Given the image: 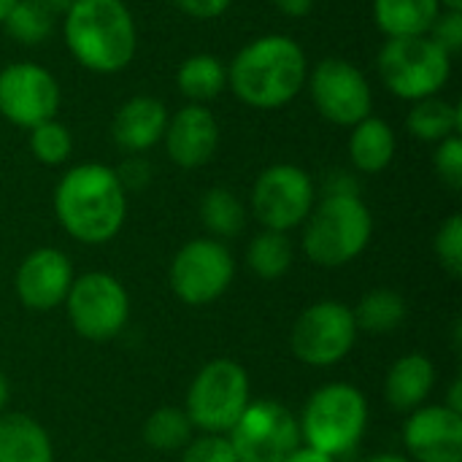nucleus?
<instances>
[{
	"instance_id": "obj_28",
	"label": "nucleus",
	"mask_w": 462,
	"mask_h": 462,
	"mask_svg": "<svg viewBox=\"0 0 462 462\" xmlns=\"http://www.w3.org/2000/svg\"><path fill=\"white\" fill-rule=\"evenodd\" d=\"M192 422L184 409L162 406L143 422V441L154 452H181L192 441Z\"/></svg>"
},
{
	"instance_id": "obj_10",
	"label": "nucleus",
	"mask_w": 462,
	"mask_h": 462,
	"mask_svg": "<svg viewBox=\"0 0 462 462\" xmlns=\"http://www.w3.org/2000/svg\"><path fill=\"white\" fill-rule=\"evenodd\" d=\"M357 344V325L352 309L338 300H319L309 306L292 325L290 349L311 368H330L346 360Z\"/></svg>"
},
{
	"instance_id": "obj_6",
	"label": "nucleus",
	"mask_w": 462,
	"mask_h": 462,
	"mask_svg": "<svg viewBox=\"0 0 462 462\" xmlns=\"http://www.w3.org/2000/svg\"><path fill=\"white\" fill-rule=\"evenodd\" d=\"M379 76L393 95L417 103L444 89L452 76V57L428 35L387 38L379 51Z\"/></svg>"
},
{
	"instance_id": "obj_11",
	"label": "nucleus",
	"mask_w": 462,
	"mask_h": 462,
	"mask_svg": "<svg viewBox=\"0 0 462 462\" xmlns=\"http://www.w3.org/2000/svg\"><path fill=\"white\" fill-rule=\"evenodd\" d=\"M236 276L230 249L217 238L184 244L171 263V290L187 306H208L227 292Z\"/></svg>"
},
{
	"instance_id": "obj_35",
	"label": "nucleus",
	"mask_w": 462,
	"mask_h": 462,
	"mask_svg": "<svg viewBox=\"0 0 462 462\" xmlns=\"http://www.w3.org/2000/svg\"><path fill=\"white\" fill-rule=\"evenodd\" d=\"M173 3L192 19H217L230 8L233 0H173Z\"/></svg>"
},
{
	"instance_id": "obj_39",
	"label": "nucleus",
	"mask_w": 462,
	"mask_h": 462,
	"mask_svg": "<svg viewBox=\"0 0 462 462\" xmlns=\"http://www.w3.org/2000/svg\"><path fill=\"white\" fill-rule=\"evenodd\" d=\"M41 8H46L51 16H65V11L73 5V0H35Z\"/></svg>"
},
{
	"instance_id": "obj_26",
	"label": "nucleus",
	"mask_w": 462,
	"mask_h": 462,
	"mask_svg": "<svg viewBox=\"0 0 462 462\" xmlns=\"http://www.w3.org/2000/svg\"><path fill=\"white\" fill-rule=\"evenodd\" d=\"M295 260V249L287 233L279 230H263L252 238L249 249H246V263L252 268L254 276L273 282L282 279Z\"/></svg>"
},
{
	"instance_id": "obj_32",
	"label": "nucleus",
	"mask_w": 462,
	"mask_h": 462,
	"mask_svg": "<svg viewBox=\"0 0 462 462\" xmlns=\"http://www.w3.org/2000/svg\"><path fill=\"white\" fill-rule=\"evenodd\" d=\"M181 462H238V457L227 436L203 433L181 449Z\"/></svg>"
},
{
	"instance_id": "obj_29",
	"label": "nucleus",
	"mask_w": 462,
	"mask_h": 462,
	"mask_svg": "<svg viewBox=\"0 0 462 462\" xmlns=\"http://www.w3.org/2000/svg\"><path fill=\"white\" fill-rule=\"evenodd\" d=\"M5 27V32L22 43V46H38L51 35L54 27V16L41 8L35 0H16V5L5 14V19L0 22Z\"/></svg>"
},
{
	"instance_id": "obj_30",
	"label": "nucleus",
	"mask_w": 462,
	"mask_h": 462,
	"mask_svg": "<svg viewBox=\"0 0 462 462\" xmlns=\"http://www.w3.org/2000/svg\"><path fill=\"white\" fill-rule=\"evenodd\" d=\"M30 152L43 165H62L73 152V138L62 122L46 119L30 127Z\"/></svg>"
},
{
	"instance_id": "obj_7",
	"label": "nucleus",
	"mask_w": 462,
	"mask_h": 462,
	"mask_svg": "<svg viewBox=\"0 0 462 462\" xmlns=\"http://www.w3.org/2000/svg\"><path fill=\"white\" fill-rule=\"evenodd\" d=\"M249 401L246 371L233 360H211L192 379L184 411L192 428L227 436Z\"/></svg>"
},
{
	"instance_id": "obj_36",
	"label": "nucleus",
	"mask_w": 462,
	"mask_h": 462,
	"mask_svg": "<svg viewBox=\"0 0 462 462\" xmlns=\"http://www.w3.org/2000/svg\"><path fill=\"white\" fill-rule=\"evenodd\" d=\"M116 176H119V184L125 187V192H127V189H141V187H146V181H149V162L141 160V157L135 154V157H130V160L116 171Z\"/></svg>"
},
{
	"instance_id": "obj_27",
	"label": "nucleus",
	"mask_w": 462,
	"mask_h": 462,
	"mask_svg": "<svg viewBox=\"0 0 462 462\" xmlns=\"http://www.w3.org/2000/svg\"><path fill=\"white\" fill-rule=\"evenodd\" d=\"M200 222L211 236H217V241L236 238L246 225V208L236 192L225 187H211L200 198Z\"/></svg>"
},
{
	"instance_id": "obj_13",
	"label": "nucleus",
	"mask_w": 462,
	"mask_h": 462,
	"mask_svg": "<svg viewBox=\"0 0 462 462\" xmlns=\"http://www.w3.org/2000/svg\"><path fill=\"white\" fill-rule=\"evenodd\" d=\"M311 100L317 111L341 127H355L365 116H371L374 92L360 68H355L344 57H325L311 70Z\"/></svg>"
},
{
	"instance_id": "obj_9",
	"label": "nucleus",
	"mask_w": 462,
	"mask_h": 462,
	"mask_svg": "<svg viewBox=\"0 0 462 462\" xmlns=\"http://www.w3.org/2000/svg\"><path fill=\"white\" fill-rule=\"evenodd\" d=\"M238 462H284L300 447L298 417L279 401H249L227 433Z\"/></svg>"
},
{
	"instance_id": "obj_40",
	"label": "nucleus",
	"mask_w": 462,
	"mask_h": 462,
	"mask_svg": "<svg viewBox=\"0 0 462 462\" xmlns=\"http://www.w3.org/2000/svg\"><path fill=\"white\" fill-rule=\"evenodd\" d=\"M444 406H449L452 411H460V414H462V384H460V379H455V382H452V390H449V401H447Z\"/></svg>"
},
{
	"instance_id": "obj_8",
	"label": "nucleus",
	"mask_w": 462,
	"mask_h": 462,
	"mask_svg": "<svg viewBox=\"0 0 462 462\" xmlns=\"http://www.w3.org/2000/svg\"><path fill=\"white\" fill-rule=\"evenodd\" d=\"M65 311L73 330L95 344L116 338L130 319V298L122 282L103 271H89L73 279Z\"/></svg>"
},
{
	"instance_id": "obj_37",
	"label": "nucleus",
	"mask_w": 462,
	"mask_h": 462,
	"mask_svg": "<svg viewBox=\"0 0 462 462\" xmlns=\"http://www.w3.org/2000/svg\"><path fill=\"white\" fill-rule=\"evenodd\" d=\"M273 3L284 16H292V19H303L314 8V0H273Z\"/></svg>"
},
{
	"instance_id": "obj_33",
	"label": "nucleus",
	"mask_w": 462,
	"mask_h": 462,
	"mask_svg": "<svg viewBox=\"0 0 462 462\" xmlns=\"http://www.w3.org/2000/svg\"><path fill=\"white\" fill-rule=\"evenodd\" d=\"M433 165L436 173L441 176V181L449 189H460L462 187V138L460 135H449L444 141H439L436 152H433Z\"/></svg>"
},
{
	"instance_id": "obj_43",
	"label": "nucleus",
	"mask_w": 462,
	"mask_h": 462,
	"mask_svg": "<svg viewBox=\"0 0 462 462\" xmlns=\"http://www.w3.org/2000/svg\"><path fill=\"white\" fill-rule=\"evenodd\" d=\"M16 5V0H0V22L5 19V14Z\"/></svg>"
},
{
	"instance_id": "obj_31",
	"label": "nucleus",
	"mask_w": 462,
	"mask_h": 462,
	"mask_svg": "<svg viewBox=\"0 0 462 462\" xmlns=\"http://www.w3.org/2000/svg\"><path fill=\"white\" fill-rule=\"evenodd\" d=\"M436 257L449 276H462V217L452 214L436 233Z\"/></svg>"
},
{
	"instance_id": "obj_42",
	"label": "nucleus",
	"mask_w": 462,
	"mask_h": 462,
	"mask_svg": "<svg viewBox=\"0 0 462 462\" xmlns=\"http://www.w3.org/2000/svg\"><path fill=\"white\" fill-rule=\"evenodd\" d=\"M365 462H411L409 457H403V455H393V452H384V455H374V457H368Z\"/></svg>"
},
{
	"instance_id": "obj_2",
	"label": "nucleus",
	"mask_w": 462,
	"mask_h": 462,
	"mask_svg": "<svg viewBox=\"0 0 462 462\" xmlns=\"http://www.w3.org/2000/svg\"><path fill=\"white\" fill-rule=\"evenodd\" d=\"M309 81V62L298 41L282 32L249 41L227 68L236 97L252 108L273 111L287 106Z\"/></svg>"
},
{
	"instance_id": "obj_38",
	"label": "nucleus",
	"mask_w": 462,
	"mask_h": 462,
	"mask_svg": "<svg viewBox=\"0 0 462 462\" xmlns=\"http://www.w3.org/2000/svg\"><path fill=\"white\" fill-rule=\"evenodd\" d=\"M284 462H336L333 457H328V455H322V452H317V449H309V447H298L290 457Z\"/></svg>"
},
{
	"instance_id": "obj_24",
	"label": "nucleus",
	"mask_w": 462,
	"mask_h": 462,
	"mask_svg": "<svg viewBox=\"0 0 462 462\" xmlns=\"http://www.w3.org/2000/svg\"><path fill=\"white\" fill-rule=\"evenodd\" d=\"M176 87L192 103L214 100L227 87V68L217 54H192L176 70Z\"/></svg>"
},
{
	"instance_id": "obj_19",
	"label": "nucleus",
	"mask_w": 462,
	"mask_h": 462,
	"mask_svg": "<svg viewBox=\"0 0 462 462\" xmlns=\"http://www.w3.org/2000/svg\"><path fill=\"white\" fill-rule=\"evenodd\" d=\"M433 387H436V365L430 363V357L411 352V355L398 357L393 368L387 371L384 398L390 409L411 414L420 406H425Z\"/></svg>"
},
{
	"instance_id": "obj_16",
	"label": "nucleus",
	"mask_w": 462,
	"mask_h": 462,
	"mask_svg": "<svg viewBox=\"0 0 462 462\" xmlns=\"http://www.w3.org/2000/svg\"><path fill=\"white\" fill-rule=\"evenodd\" d=\"M73 265L65 252L41 246L30 252L16 271V295L30 311H51L65 303L73 284Z\"/></svg>"
},
{
	"instance_id": "obj_25",
	"label": "nucleus",
	"mask_w": 462,
	"mask_h": 462,
	"mask_svg": "<svg viewBox=\"0 0 462 462\" xmlns=\"http://www.w3.org/2000/svg\"><path fill=\"white\" fill-rule=\"evenodd\" d=\"M462 125V114L457 106L441 100V97H422L411 106L406 116V127L414 138L439 143L449 135H457Z\"/></svg>"
},
{
	"instance_id": "obj_22",
	"label": "nucleus",
	"mask_w": 462,
	"mask_h": 462,
	"mask_svg": "<svg viewBox=\"0 0 462 462\" xmlns=\"http://www.w3.org/2000/svg\"><path fill=\"white\" fill-rule=\"evenodd\" d=\"M439 14V0H374V19L387 38L428 35Z\"/></svg>"
},
{
	"instance_id": "obj_44",
	"label": "nucleus",
	"mask_w": 462,
	"mask_h": 462,
	"mask_svg": "<svg viewBox=\"0 0 462 462\" xmlns=\"http://www.w3.org/2000/svg\"><path fill=\"white\" fill-rule=\"evenodd\" d=\"M441 8H462V0H439Z\"/></svg>"
},
{
	"instance_id": "obj_14",
	"label": "nucleus",
	"mask_w": 462,
	"mask_h": 462,
	"mask_svg": "<svg viewBox=\"0 0 462 462\" xmlns=\"http://www.w3.org/2000/svg\"><path fill=\"white\" fill-rule=\"evenodd\" d=\"M60 108L57 79L35 62H14L0 70V114L16 127L54 119Z\"/></svg>"
},
{
	"instance_id": "obj_41",
	"label": "nucleus",
	"mask_w": 462,
	"mask_h": 462,
	"mask_svg": "<svg viewBox=\"0 0 462 462\" xmlns=\"http://www.w3.org/2000/svg\"><path fill=\"white\" fill-rule=\"evenodd\" d=\"M8 395H11V387H8L5 374L0 371V414H3V411H5V406H8Z\"/></svg>"
},
{
	"instance_id": "obj_34",
	"label": "nucleus",
	"mask_w": 462,
	"mask_h": 462,
	"mask_svg": "<svg viewBox=\"0 0 462 462\" xmlns=\"http://www.w3.org/2000/svg\"><path fill=\"white\" fill-rule=\"evenodd\" d=\"M428 38L439 43L449 57H455L462 49V8H441L433 27L428 30Z\"/></svg>"
},
{
	"instance_id": "obj_1",
	"label": "nucleus",
	"mask_w": 462,
	"mask_h": 462,
	"mask_svg": "<svg viewBox=\"0 0 462 462\" xmlns=\"http://www.w3.org/2000/svg\"><path fill=\"white\" fill-rule=\"evenodd\" d=\"M54 214L79 244L111 241L127 217V192L114 168L100 162L73 165L54 189Z\"/></svg>"
},
{
	"instance_id": "obj_18",
	"label": "nucleus",
	"mask_w": 462,
	"mask_h": 462,
	"mask_svg": "<svg viewBox=\"0 0 462 462\" xmlns=\"http://www.w3.org/2000/svg\"><path fill=\"white\" fill-rule=\"evenodd\" d=\"M165 125H168V111H165L162 100H157L152 95H135L119 106L111 133H114V141L125 152L141 154L162 141Z\"/></svg>"
},
{
	"instance_id": "obj_15",
	"label": "nucleus",
	"mask_w": 462,
	"mask_h": 462,
	"mask_svg": "<svg viewBox=\"0 0 462 462\" xmlns=\"http://www.w3.org/2000/svg\"><path fill=\"white\" fill-rule=\"evenodd\" d=\"M411 462H462V414L449 406H420L403 425Z\"/></svg>"
},
{
	"instance_id": "obj_12",
	"label": "nucleus",
	"mask_w": 462,
	"mask_h": 462,
	"mask_svg": "<svg viewBox=\"0 0 462 462\" xmlns=\"http://www.w3.org/2000/svg\"><path fill=\"white\" fill-rule=\"evenodd\" d=\"M317 203L311 176L290 162L265 168L252 189V211L265 230L290 233L303 225Z\"/></svg>"
},
{
	"instance_id": "obj_23",
	"label": "nucleus",
	"mask_w": 462,
	"mask_h": 462,
	"mask_svg": "<svg viewBox=\"0 0 462 462\" xmlns=\"http://www.w3.org/2000/svg\"><path fill=\"white\" fill-rule=\"evenodd\" d=\"M352 317H355L357 333L390 336L393 330H398L406 322L409 306L401 292H395L390 287H376L360 298V303L352 309Z\"/></svg>"
},
{
	"instance_id": "obj_21",
	"label": "nucleus",
	"mask_w": 462,
	"mask_h": 462,
	"mask_svg": "<svg viewBox=\"0 0 462 462\" xmlns=\"http://www.w3.org/2000/svg\"><path fill=\"white\" fill-rule=\"evenodd\" d=\"M349 160L363 173H382L395 160V133L379 116H365L352 127Z\"/></svg>"
},
{
	"instance_id": "obj_20",
	"label": "nucleus",
	"mask_w": 462,
	"mask_h": 462,
	"mask_svg": "<svg viewBox=\"0 0 462 462\" xmlns=\"http://www.w3.org/2000/svg\"><path fill=\"white\" fill-rule=\"evenodd\" d=\"M0 462H54V447L41 422L27 414H0Z\"/></svg>"
},
{
	"instance_id": "obj_5",
	"label": "nucleus",
	"mask_w": 462,
	"mask_h": 462,
	"mask_svg": "<svg viewBox=\"0 0 462 462\" xmlns=\"http://www.w3.org/2000/svg\"><path fill=\"white\" fill-rule=\"evenodd\" d=\"M298 425L300 441H306L309 449L338 460L363 441L368 428V401L352 384H325L309 398Z\"/></svg>"
},
{
	"instance_id": "obj_3",
	"label": "nucleus",
	"mask_w": 462,
	"mask_h": 462,
	"mask_svg": "<svg viewBox=\"0 0 462 462\" xmlns=\"http://www.w3.org/2000/svg\"><path fill=\"white\" fill-rule=\"evenodd\" d=\"M62 35L76 62L92 73L125 70L138 49V30L122 0H73Z\"/></svg>"
},
{
	"instance_id": "obj_4",
	"label": "nucleus",
	"mask_w": 462,
	"mask_h": 462,
	"mask_svg": "<svg viewBox=\"0 0 462 462\" xmlns=\"http://www.w3.org/2000/svg\"><path fill=\"white\" fill-rule=\"evenodd\" d=\"M303 225V252L319 268L357 260L374 236V217L360 195H325Z\"/></svg>"
},
{
	"instance_id": "obj_17",
	"label": "nucleus",
	"mask_w": 462,
	"mask_h": 462,
	"mask_svg": "<svg viewBox=\"0 0 462 462\" xmlns=\"http://www.w3.org/2000/svg\"><path fill=\"white\" fill-rule=\"evenodd\" d=\"M162 141H165L168 157L179 168L192 171V168L206 165L214 157L219 146V125L206 106L192 103V106L179 108L173 116H168Z\"/></svg>"
}]
</instances>
